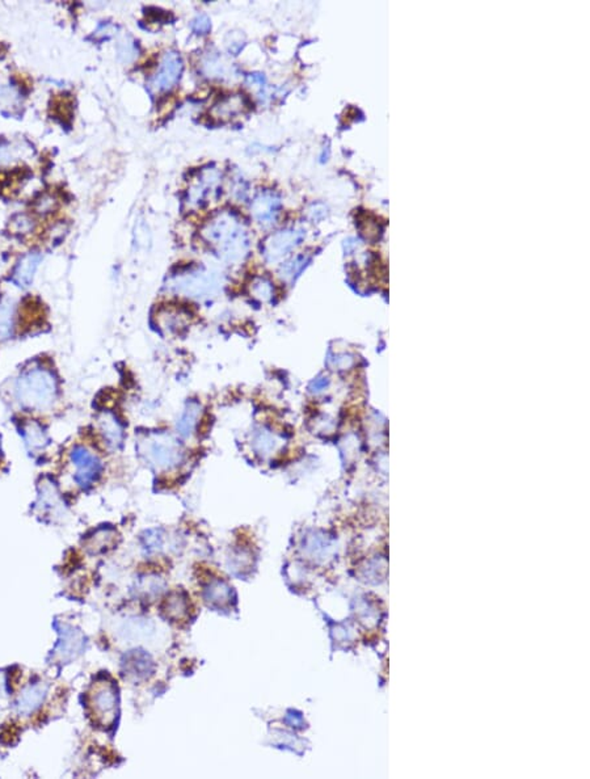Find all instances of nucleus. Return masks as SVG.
Masks as SVG:
<instances>
[{
    "label": "nucleus",
    "instance_id": "obj_1",
    "mask_svg": "<svg viewBox=\"0 0 590 779\" xmlns=\"http://www.w3.org/2000/svg\"><path fill=\"white\" fill-rule=\"evenodd\" d=\"M202 237L227 262H241L250 248V237L239 218L231 211H221L202 230Z\"/></svg>",
    "mask_w": 590,
    "mask_h": 779
},
{
    "label": "nucleus",
    "instance_id": "obj_2",
    "mask_svg": "<svg viewBox=\"0 0 590 779\" xmlns=\"http://www.w3.org/2000/svg\"><path fill=\"white\" fill-rule=\"evenodd\" d=\"M14 392L16 401L23 407L34 411L47 409L56 401V378L46 369H30L19 376Z\"/></svg>",
    "mask_w": 590,
    "mask_h": 779
},
{
    "label": "nucleus",
    "instance_id": "obj_3",
    "mask_svg": "<svg viewBox=\"0 0 590 779\" xmlns=\"http://www.w3.org/2000/svg\"><path fill=\"white\" fill-rule=\"evenodd\" d=\"M141 453L156 470L169 471L179 467L184 460L182 445L167 433H155L141 442Z\"/></svg>",
    "mask_w": 590,
    "mask_h": 779
},
{
    "label": "nucleus",
    "instance_id": "obj_4",
    "mask_svg": "<svg viewBox=\"0 0 590 779\" xmlns=\"http://www.w3.org/2000/svg\"><path fill=\"white\" fill-rule=\"evenodd\" d=\"M171 286L183 295L202 299V298H209L217 292L219 288V282L215 275H212L209 270L195 268L173 277Z\"/></svg>",
    "mask_w": 590,
    "mask_h": 779
},
{
    "label": "nucleus",
    "instance_id": "obj_5",
    "mask_svg": "<svg viewBox=\"0 0 590 779\" xmlns=\"http://www.w3.org/2000/svg\"><path fill=\"white\" fill-rule=\"evenodd\" d=\"M92 716L101 725H111L117 714V689L111 682H96L88 696Z\"/></svg>",
    "mask_w": 590,
    "mask_h": 779
},
{
    "label": "nucleus",
    "instance_id": "obj_6",
    "mask_svg": "<svg viewBox=\"0 0 590 779\" xmlns=\"http://www.w3.org/2000/svg\"><path fill=\"white\" fill-rule=\"evenodd\" d=\"M70 460L76 469L74 479L79 487L88 488L92 486L95 482H98L104 470L101 460L85 446H75L71 451Z\"/></svg>",
    "mask_w": 590,
    "mask_h": 779
},
{
    "label": "nucleus",
    "instance_id": "obj_7",
    "mask_svg": "<svg viewBox=\"0 0 590 779\" xmlns=\"http://www.w3.org/2000/svg\"><path fill=\"white\" fill-rule=\"evenodd\" d=\"M221 185V173L217 169H205L188 191V204L201 208L210 202L212 197H218Z\"/></svg>",
    "mask_w": 590,
    "mask_h": 779
},
{
    "label": "nucleus",
    "instance_id": "obj_8",
    "mask_svg": "<svg viewBox=\"0 0 590 779\" xmlns=\"http://www.w3.org/2000/svg\"><path fill=\"white\" fill-rule=\"evenodd\" d=\"M183 69V58L177 52L166 53L160 61L157 72L155 74L151 81L153 88L159 92H166L172 89L179 83Z\"/></svg>",
    "mask_w": 590,
    "mask_h": 779
},
{
    "label": "nucleus",
    "instance_id": "obj_9",
    "mask_svg": "<svg viewBox=\"0 0 590 779\" xmlns=\"http://www.w3.org/2000/svg\"><path fill=\"white\" fill-rule=\"evenodd\" d=\"M301 239V234L295 230H282L276 234H272L264 242L263 246V255L265 262L273 264L281 260L285 255L294 248Z\"/></svg>",
    "mask_w": 590,
    "mask_h": 779
},
{
    "label": "nucleus",
    "instance_id": "obj_10",
    "mask_svg": "<svg viewBox=\"0 0 590 779\" xmlns=\"http://www.w3.org/2000/svg\"><path fill=\"white\" fill-rule=\"evenodd\" d=\"M56 627L59 632V641L56 644L54 652L59 660L70 661L83 652L85 638L79 630L67 625H58V623H56Z\"/></svg>",
    "mask_w": 590,
    "mask_h": 779
},
{
    "label": "nucleus",
    "instance_id": "obj_11",
    "mask_svg": "<svg viewBox=\"0 0 590 779\" xmlns=\"http://www.w3.org/2000/svg\"><path fill=\"white\" fill-rule=\"evenodd\" d=\"M281 209L280 197L272 191H263L253 198L251 204V213L253 218L264 226H270L276 222Z\"/></svg>",
    "mask_w": 590,
    "mask_h": 779
},
{
    "label": "nucleus",
    "instance_id": "obj_12",
    "mask_svg": "<svg viewBox=\"0 0 590 779\" xmlns=\"http://www.w3.org/2000/svg\"><path fill=\"white\" fill-rule=\"evenodd\" d=\"M281 436L269 425H259L251 434L252 451L261 460L273 457L281 447Z\"/></svg>",
    "mask_w": 590,
    "mask_h": 779
},
{
    "label": "nucleus",
    "instance_id": "obj_13",
    "mask_svg": "<svg viewBox=\"0 0 590 779\" xmlns=\"http://www.w3.org/2000/svg\"><path fill=\"white\" fill-rule=\"evenodd\" d=\"M202 409H204L202 404L197 399L186 401L175 423V431L177 433V436H180L184 440H188L196 433L202 418V412H204Z\"/></svg>",
    "mask_w": 590,
    "mask_h": 779
},
{
    "label": "nucleus",
    "instance_id": "obj_14",
    "mask_svg": "<svg viewBox=\"0 0 590 779\" xmlns=\"http://www.w3.org/2000/svg\"><path fill=\"white\" fill-rule=\"evenodd\" d=\"M122 668L127 679L142 681L149 679L154 672V661L144 651H131L124 657Z\"/></svg>",
    "mask_w": 590,
    "mask_h": 779
},
{
    "label": "nucleus",
    "instance_id": "obj_15",
    "mask_svg": "<svg viewBox=\"0 0 590 779\" xmlns=\"http://www.w3.org/2000/svg\"><path fill=\"white\" fill-rule=\"evenodd\" d=\"M46 696H47V685L46 683L39 682V683L30 685L27 689H24L23 693L17 698L16 711L20 715H30L32 712H34L43 705Z\"/></svg>",
    "mask_w": 590,
    "mask_h": 779
},
{
    "label": "nucleus",
    "instance_id": "obj_16",
    "mask_svg": "<svg viewBox=\"0 0 590 779\" xmlns=\"http://www.w3.org/2000/svg\"><path fill=\"white\" fill-rule=\"evenodd\" d=\"M98 428L100 433L107 442V445L112 449H118L124 442V428L121 423L111 412H104L98 418Z\"/></svg>",
    "mask_w": 590,
    "mask_h": 779
},
{
    "label": "nucleus",
    "instance_id": "obj_17",
    "mask_svg": "<svg viewBox=\"0 0 590 779\" xmlns=\"http://www.w3.org/2000/svg\"><path fill=\"white\" fill-rule=\"evenodd\" d=\"M43 256L39 252H29L25 255L14 270V282L20 288H28L33 281L34 273L40 265Z\"/></svg>",
    "mask_w": 590,
    "mask_h": 779
},
{
    "label": "nucleus",
    "instance_id": "obj_18",
    "mask_svg": "<svg viewBox=\"0 0 590 779\" xmlns=\"http://www.w3.org/2000/svg\"><path fill=\"white\" fill-rule=\"evenodd\" d=\"M245 108V100L240 95H230L221 98L214 104L210 111L211 117L219 121H228L238 116Z\"/></svg>",
    "mask_w": 590,
    "mask_h": 779
},
{
    "label": "nucleus",
    "instance_id": "obj_19",
    "mask_svg": "<svg viewBox=\"0 0 590 779\" xmlns=\"http://www.w3.org/2000/svg\"><path fill=\"white\" fill-rule=\"evenodd\" d=\"M163 612L166 614V617L172 619L173 622L184 621L189 614V604L186 596L183 592L171 593L168 599L164 601Z\"/></svg>",
    "mask_w": 590,
    "mask_h": 779
},
{
    "label": "nucleus",
    "instance_id": "obj_20",
    "mask_svg": "<svg viewBox=\"0 0 590 779\" xmlns=\"http://www.w3.org/2000/svg\"><path fill=\"white\" fill-rule=\"evenodd\" d=\"M231 588L223 580H212L205 589V599L211 606H225L231 599Z\"/></svg>",
    "mask_w": 590,
    "mask_h": 779
},
{
    "label": "nucleus",
    "instance_id": "obj_21",
    "mask_svg": "<svg viewBox=\"0 0 590 779\" xmlns=\"http://www.w3.org/2000/svg\"><path fill=\"white\" fill-rule=\"evenodd\" d=\"M14 326V302L10 298L0 301V339L11 337Z\"/></svg>",
    "mask_w": 590,
    "mask_h": 779
},
{
    "label": "nucleus",
    "instance_id": "obj_22",
    "mask_svg": "<svg viewBox=\"0 0 590 779\" xmlns=\"http://www.w3.org/2000/svg\"><path fill=\"white\" fill-rule=\"evenodd\" d=\"M160 317V326L163 330L168 331V332H173V331H179L180 328H183L185 326V317H188V314H185L183 310L180 308H175V307H168L164 308L159 312Z\"/></svg>",
    "mask_w": 590,
    "mask_h": 779
},
{
    "label": "nucleus",
    "instance_id": "obj_23",
    "mask_svg": "<svg viewBox=\"0 0 590 779\" xmlns=\"http://www.w3.org/2000/svg\"><path fill=\"white\" fill-rule=\"evenodd\" d=\"M23 436L27 445L32 449H41L47 444V437L43 428L37 423H27L23 427Z\"/></svg>",
    "mask_w": 590,
    "mask_h": 779
},
{
    "label": "nucleus",
    "instance_id": "obj_24",
    "mask_svg": "<svg viewBox=\"0 0 590 779\" xmlns=\"http://www.w3.org/2000/svg\"><path fill=\"white\" fill-rule=\"evenodd\" d=\"M251 294L260 302H270L274 298L273 282L267 277H256L251 284Z\"/></svg>",
    "mask_w": 590,
    "mask_h": 779
},
{
    "label": "nucleus",
    "instance_id": "obj_25",
    "mask_svg": "<svg viewBox=\"0 0 590 779\" xmlns=\"http://www.w3.org/2000/svg\"><path fill=\"white\" fill-rule=\"evenodd\" d=\"M114 537H116V533L113 530H98V533L94 535V538H91L88 546L92 550V553L102 551V550L107 548V546L112 544Z\"/></svg>",
    "mask_w": 590,
    "mask_h": 779
},
{
    "label": "nucleus",
    "instance_id": "obj_26",
    "mask_svg": "<svg viewBox=\"0 0 590 779\" xmlns=\"http://www.w3.org/2000/svg\"><path fill=\"white\" fill-rule=\"evenodd\" d=\"M142 542L144 548L149 553H154L162 548L163 546V534L162 530L151 529L144 531L143 537H142Z\"/></svg>",
    "mask_w": 590,
    "mask_h": 779
},
{
    "label": "nucleus",
    "instance_id": "obj_27",
    "mask_svg": "<svg viewBox=\"0 0 590 779\" xmlns=\"http://www.w3.org/2000/svg\"><path fill=\"white\" fill-rule=\"evenodd\" d=\"M204 70L209 76H223L227 71V66L221 61L219 56H210L206 61H204Z\"/></svg>",
    "mask_w": 590,
    "mask_h": 779
},
{
    "label": "nucleus",
    "instance_id": "obj_28",
    "mask_svg": "<svg viewBox=\"0 0 590 779\" xmlns=\"http://www.w3.org/2000/svg\"><path fill=\"white\" fill-rule=\"evenodd\" d=\"M118 56L124 61V62H130L133 61L135 56H137V47L134 45V41L131 40H124L120 42L118 45Z\"/></svg>",
    "mask_w": 590,
    "mask_h": 779
},
{
    "label": "nucleus",
    "instance_id": "obj_29",
    "mask_svg": "<svg viewBox=\"0 0 590 779\" xmlns=\"http://www.w3.org/2000/svg\"><path fill=\"white\" fill-rule=\"evenodd\" d=\"M190 27L196 32L197 34H206V33L210 32V19H209L208 14H197L196 17L192 20Z\"/></svg>",
    "mask_w": 590,
    "mask_h": 779
},
{
    "label": "nucleus",
    "instance_id": "obj_30",
    "mask_svg": "<svg viewBox=\"0 0 590 779\" xmlns=\"http://www.w3.org/2000/svg\"><path fill=\"white\" fill-rule=\"evenodd\" d=\"M11 224H12L14 233H19V234H25L33 228V223L27 215H17L16 218L12 220Z\"/></svg>",
    "mask_w": 590,
    "mask_h": 779
},
{
    "label": "nucleus",
    "instance_id": "obj_31",
    "mask_svg": "<svg viewBox=\"0 0 590 779\" xmlns=\"http://www.w3.org/2000/svg\"><path fill=\"white\" fill-rule=\"evenodd\" d=\"M16 160V149L8 143H0V166L10 164Z\"/></svg>",
    "mask_w": 590,
    "mask_h": 779
}]
</instances>
